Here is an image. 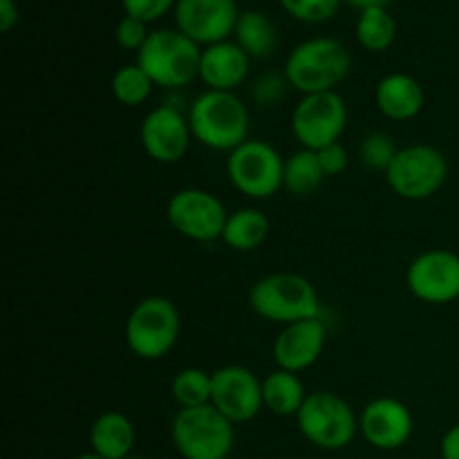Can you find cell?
<instances>
[{
	"label": "cell",
	"mask_w": 459,
	"mask_h": 459,
	"mask_svg": "<svg viewBox=\"0 0 459 459\" xmlns=\"http://www.w3.org/2000/svg\"><path fill=\"white\" fill-rule=\"evenodd\" d=\"M211 393H213V372L200 368H184L170 384V394L179 408L209 406Z\"/></svg>",
	"instance_id": "cell-27"
},
{
	"label": "cell",
	"mask_w": 459,
	"mask_h": 459,
	"mask_svg": "<svg viewBox=\"0 0 459 459\" xmlns=\"http://www.w3.org/2000/svg\"><path fill=\"white\" fill-rule=\"evenodd\" d=\"M148 36H151V31H148V22L139 21V18L124 16L119 22H117L115 39L121 49L139 52V49L143 48V43H146Z\"/></svg>",
	"instance_id": "cell-31"
},
{
	"label": "cell",
	"mask_w": 459,
	"mask_h": 459,
	"mask_svg": "<svg viewBox=\"0 0 459 459\" xmlns=\"http://www.w3.org/2000/svg\"><path fill=\"white\" fill-rule=\"evenodd\" d=\"M188 124L193 137L209 151L233 152L249 142V108L236 92H202L188 108Z\"/></svg>",
	"instance_id": "cell-1"
},
{
	"label": "cell",
	"mask_w": 459,
	"mask_h": 459,
	"mask_svg": "<svg viewBox=\"0 0 459 459\" xmlns=\"http://www.w3.org/2000/svg\"><path fill=\"white\" fill-rule=\"evenodd\" d=\"M249 305L260 318L282 327L296 321L321 318L316 287L299 273L276 272L255 281L249 291Z\"/></svg>",
	"instance_id": "cell-3"
},
{
	"label": "cell",
	"mask_w": 459,
	"mask_h": 459,
	"mask_svg": "<svg viewBox=\"0 0 459 459\" xmlns=\"http://www.w3.org/2000/svg\"><path fill=\"white\" fill-rule=\"evenodd\" d=\"M126 459H143V457H134V455H130V457H126Z\"/></svg>",
	"instance_id": "cell-38"
},
{
	"label": "cell",
	"mask_w": 459,
	"mask_h": 459,
	"mask_svg": "<svg viewBox=\"0 0 459 459\" xmlns=\"http://www.w3.org/2000/svg\"><path fill=\"white\" fill-rule=\"evenodd\" d=\"M285 157L267 142L249 139L229 152L227 178L236 191L251 200H267L282 188Z\"/></svg>",
	"instance_id": "cell-9"
},
{
	"label": "cell",
	"mask_w": 459,
	"mask_h": 459,
	"mask_svg": "<svg viewBox=\"0 0 459 459\" xmlns=\"http://www.w3.org/2000/svg\"><path fill=\"white\" fill-rule=\"evenodd\" d=\"M182 332V318L175 303L166 296L142 299L126 321V343L134 357L143 361L164 359Z\"/></svg>",
	"instance_id": "cell-6"
},
{
	"label": "cell",
	"mask_w": 459,
	"mask_h": 459,
	"mask_svg": "<svg viewBox=\"0 0 459 459\" xmlns=\"http://www.w3.org/2000/svg\"><path fill=\"white\" fill-rule=\"evenodd\" d=\"M281 4L296 21L325 22L339 12L341 0H281Z\"/></svg>",
	"instance_id": "cell-30"
},
{
	"label": "cell",
	"mask_w": 459,
	"mask_h": 459,
	"mask_svg": "<svg viewBox=\"0 0 459 459\" xmlns=\"http://www.w3.org/2000/svg\"><path fill=\"white\" fill-rule=\"evenodd\" d=\"M307 390L296 372L273 370L263 379V402L264 408L278 417H296L307 399Z\"/></svg>",
	"instance_id": "cell-22"
},
{
	"label": "cell",
	"mask_w": 459,
	"mask_h": 459,
	"mask_svg": "<svg viewBox=\"0 0 459 459\" xmlns=\"http://www.w3.org/2000/svg\"><path fill=\"white\" fill-rule=\"evenodd\" d=\"M249 63L251 58L247 56L245 49L231 40L206 45L202 49L200 79L209 90L233 92L249 76Z\"/></svg>",
	"instance_id": "cell-18"
},
{
	"label": "cell",
	"mask_w": 459,
	"mask_h": 459,
	"mask_svg": "<svg viewBox=\"0 0 459 459\" xmlns=\"http://www.w3.org/2000/svg\"><path fill=\"white\" fill-rule=\"evenodd\" d=\"M169 224L182 238L193 242L222 240L227 209L213 193L204 188H182L166 204Z\"/></svg>",
	"instance_id": "cell-11"
},
{
	"label": "cell",
	"mask_w": 459,
	"mask_h": 459,
	"mask_svg": "<svg viewBox=\"0 0 459 459\" xmlns=\"http://www.w3.org/2000/svg\"><path fill=\"white\" fill-rule=\"evenodd\" d=\"M406 287L421 303H455L459 299V255L448 249L424 251L408 264Z\"/></svg>",
	"instance_id": "cell-12"
},
{
	"label": "cell",
	"mask_w": 459,
	"mask_h": 459,
	"mask_svg": "<svg viewBox=\"0 0 459 459\" xmlns=\"http://www.w3.org/2000/svg\"><path fill=\"white\" fill-rule=\"evenodd\" d=\"M90 446L106 459H126L134 448V426L124 412L106 411L90 429Z\"/></svg>",
	"instance_id": "cell-20"
},
{
	"label": "cell",
	"mask_w": 459,
	"mask_h": 459,
	"mask_svg": "<svg viewBox=\"0 0 459 459\" xmlns=\"http://www.w3.org/2000/svg\"><path fill=\"white\" fill-rule=\"evenodd\" d=\"M236 0H178L175 22L182 34L197 45L222 43L236 31L238 25Z\"/></svg>",
	"instance_id": "cell-15"
},
{
	"label": "cell",
	"mask_w": 459,
	"mask_h": 459,
	"mask_svg": "<svg viewBox=\"0 0 459 459\" xmlns=\"http://www.w3.org/2000/svg\"><path fill=\"white\" fill-rule=\"evenodd\" d=\"M325 179L323 166L318 161L316 151H300L291 152L285 160V173H282V188L294 197H307L318 191V186Z\"/></svg>",
	"instance_id": "cell-24"
},
{
	"label": "cell",
	"mask_w": 459,
	"mask_h": 459,
	"mask_svg": "<svg viewBox=\"0 0 459 459\" xmlns=\"http://www.w3.org/2000/svg\"><path fill=\"white\" fill-rule=\"evenodd\" d=\"M316 155H318V161H321L325 178H334V175H341L345 169H348V164H350V155H348V151H345V146L341 142L330 143V146L321 148V151H316Z\"/></svg>",
	"instance_id": "cell-33"
},
{
	"label": "cell",
	"mask_w": 459,
	"mask_h": 459,
	"mask_svg": "<svg viewBox=\"0 0 459 459\" xmlns=\"http://www.w3.org/2000/svg\"><path fill=\"white\" fill-rule=\"evenodd\" d=\"M18 22V4L13 0H0V31L7 34Z\"/></svg>",
	"instance_id": "cell-35"
},
{
	"label": "cell",
	"mask_w": 459,
	"mask_h": 459,
	"mask_svg": "<svg viewBox=\"0 0 459 459\" xmlns=\"http://www.w3.org/2000/svg\"><path fill=\"white\" fill-rule=\"evenodd\" d=\"M287 88H291V85L287 81L285 72L269 70L255 76L249 88V97L258 108H273L285 99Z\"/></svg>",
	"instance_id": "cell-29"
},
{
	"label": "cell",
	"mask_w": 459,
	"mask_h": 459,
	"mask_svg": "<svg viewBox=\"0 0 459 459\" xmlns=\"http://www.w3.org/2000/svg\"><path fill=\"white\" fill-rule=\"evenodd\" d=\"M350 4H352V7H357V9H372V7H385V4L390 3V0H348Z\"/></svg>",
	"instance_id": "cell-36"
},
{
	"label": "cell",
	"mask_w": 459,
	"mask_h": 459,
	"mask_svg": "<svg viewBox=\"0 0 459 459\" xmlns=\"http://www.w3.org/2000/svg\"><path fill=\"white\" fill-rule=\"evenodd\" d=\"M300 435L323 451H341L350 446L359 433V417L341 394L330 390L309 393L296 415Z\"/></svg>",
	"instance_id": "cell-7"
},
{
	"label": "cell",
	"mask_w": 459,
	"mask_h": 459,
	"mask_svg": "<svg viewBox=\"0 0 459 459\" xmlns=\"http://www.w3.org/2000/svg\"><path fill=\"white\" fill-rule=\"evenodd\" d=\"M327 341L323 318H307L282 327L273 341V361L281 370L305 372L321 359Z\"/></svg>",
	"instance_id": "cell-17"
},
{
	"label": "cell",
	"mask_w": 459,
	"mask_h": 459,
	"mask_svg": "<svg viewBox=\"0 0 459 459\" xmlns=\"http://www.w3.org/2000/svg\"><path fill=\"white\" fill-rule=\"evenodd\" d=\"M178 0H121L126 16L139 18L143 22H152L164 16L170 7L175 9Z\"/></svg>",
	"instance_id": "cell-32"
},
{
	"label": "cell",
	"mask_w": 459,
	"mask_h": 459,
	"mask_svg": "<svg viewBox=\"0 0 459 459\" xmlns=\"http://www.w3.org/2000/svg\"><path fill=\"white\" fill-rule=\"evenodd\" d=\"M272 231V222L267 215L254 206H245L233 213H229L227 224H224L222 242L233 251H255L264 245Z\"/></svg>",
	"instance_id": "cell-21"
},
{
	"label": "cell",
	"mask_w": 459,
	"mask_h": 459,
	"mask_svg": "<svg viewBox=\"0 0 459 459\" xmlns=\"http://www.w3.org/2000/svg\"><path fill=\"white\" fill-rule=\"evenodd\" d=\"M352 67V56L341 40L316 36L296 45L285 61V76L300 94L332 92L343 83Z\"/></svg>",
	"instance_id": "cell-2"
},
{
	"label": "cell",
	"mask_w": 459,
	"mask_h": 459,
	"mask_svg": "<svg viewBox=\"0 0 459 459\" xmlns=\"http://www.w3.org/2000/svg\"><path fill=\"white\" fill-rule=\"evenodd\" d=\"M384 175L394 195L421 202L433 197L446 184L448 160L439 148L430 143H412L399 148L397 157Z\"/></svg>",
	"instance_id": "cell-8"
},
{
	"label": "cell",
	"mask_w": 459,
	"mask_h": 459,
	"mask_svg": "<svg viewBox=\"0 0 459 459\" xmlns=\"http://www.w3.org/2000/svg\"><path fill=\"white\" fill-rule=\"evenodd\" d=\"M357 39L370 52H385L397 39V22L385 7L363 9L357 21Z\"/></svg>",
	"instance_id": "cell-25"
},
{
	"label": "cell",
	"mask_w": 459,
	"mask_h": 459,
	"mask_svg": "<svg viewBox=\"0 0 459 459\" xmlns=\"http://www.w3.org/2000/svg\"><path fill=\"white\" fill-rule=\"evenodd\" d=\"M137 63L157 88L179 90L200 79L202 49L179 30H155L137 52Z\"/></svg>",
	"instance_id": "cell-4"
},
{
	"label": "cell",
	"mask_w": 459,
	"mask_h": 459,
	"mask_svg": "<svg viewBox=\"0 0 459 459\" xmlns=\"http://www.w3.org/2000/svg\"><path fill=\"white\" fill-rule=\"evenodd\" d=\"M231 421L215 406L179 408L170 424L175 451L184 459H227L236 444Z\"/></svg>",
	"instance_id": "cell-5"
},
{
	"label": "cell",
	"mask_w": 459,
	"mask_h": 459,
	"mask_svg": "<svg viewBox=\"0 0 459 459\" xmlns=\"http://www.w3.org/2000/svg\"><path fill=\"white\" fill-rule=\"evenodd\" d=\"M439 459H459V424L444 433L442 444H439Z\"/></svg>",
	"instance_id": "cell-34"
},
{
	"label": "cell",
	"mask_w": 459,
	"mask_h": 459,
	"mask_svg": "<svg viewBox=\"0 0 459 459\" xmlns=\"http://www.w3.org/2000/svg\"><path fill=\"white\" fill-rule=\"evenodd\" d=\"M236 43L249 58H267L278 48V31L272 18L263 12H242L236 25Z\"/></svg>",
	"instance_id": "cell-23"
},
{
	"label": "cell",
	"mask_w": 459,
	"mask_h": 459,
	"mask_svg": "<svg viewBox=\"0 0 459 459\" xmlns=\"http://www.w3.org/2000/svg\"><path fill=\"white\" fill-rule=\"evenodd\" d=\"M348 126V106L336 90L332 92L305 94L291 115V133L300 148L321 151L341 142Z\"/></svg>",
	"instance_id": "cell-10"
},
{
	"label": "cell",
	"mask_w": 459,
	"mask_h": 459,
	"mask_svg": "<svg viewBox=\"0 0 459 459\" xmlns=\"http://www.w3.org/2000/svg\"><path fill=\"white\" fill-rule=\"evenodd\" d=\"M74 459H106V457H101L99 453L90 451V453H81V455H76Z\"/></svg>",
	"instance_id": "cell-37"
},
{
	"label": "cell",
	"mask_w": 459,
	"mask_h": 459,
	"mask_svg": "<svg viewBox=\"0 0 459 459\" xmlns=\"http://www.w3.org/2000/svg\"><path fill=\"white\" fill-rule=\"evenodd\" d=\"M112 97L126 108H137L142 103H146L151 99L152 90L157 88L152 83L151 76L146 74L139 63H128V65H121L119 70L112 74Z\"/></svg>",
	"instance_id": "cell-26"
},
{
	"label": "cell",
	"mask_w": 459,
	"mask_h": 459,
	"mask_svg": "<svg viewBox=\"0 0 459 459\" xmlns=\"http://www.w3.org/2000/svg\"><path fill=\"white\" fill-rule=\"evenodd\" d=\"M211 406L218 408L231 424H247L264 408L263 381L245 366H224L213 372Z\"/></svg>",
	"instance_id": "cell-13"
},
{
	"label": "cell",
	"mask_w": 459,
	"mask_h": 459,
	"mask_svg": "<svg viewBox=\"0 0 459 459\" xmlns=\"http://www.w3.org/2000/svg\"><path fill=\"white\" fill-rule=\"evenodd\" d=\"M139 139L146 155L157 164H178L188 152L193 139L188 115L175 106L152 108L143 117Z\"/></svg>",
	"instance_id": "cell-14"
},
{
	"label": "cell",
	"mask_w": 459,
	"mask_h": 459,
	"mask_svg": "<svg viewBox=\"0 0 459 459\" xmlns=\"http://www.w3.org/2000/svg\"><path fill=\"white\" fill-rule=\"evenodd\" d=\"M397 152L399 148L394 143L393 134L384 133V130H372V133H368L363 137L361 148H359L363 166H368L372 170H381V173H385L390 169Z\"/></svg>",
	"instance_id": "cell-28"
},
{
	"label": "cell",
	"mask_w": 459,
	"mask_h": 459,
	"mask_svg": "<svg viewBox=\"0 0 459 459\" xmlns=\"http://www.w3.org/2000/svg\"><path fill=\"white\" fill-rule=\"evenodd\" d=\"M377 108L393 121H411L424 110L426 94L420 81L406 72H390L377 83Z\"/></svg>",
	"instance_id": "cell-19"
},
{
	"label": "cell",
	"mask_w": 459,
	"mask_h": 459,
	"mask_svg": "<svg viewBox=\"0 0 459 459\" xmlns=\"http://www.w3.org/2000/svg\"><path fill=\"white\" fill-rule=\"evenodd\" d=\"M359 430L370 446L379 451H397L406 446L415 433L411 408L394 397L372 399L359 417Z\"/></svg>",
	"instance_id": "cell-16"
}]
</instances>
